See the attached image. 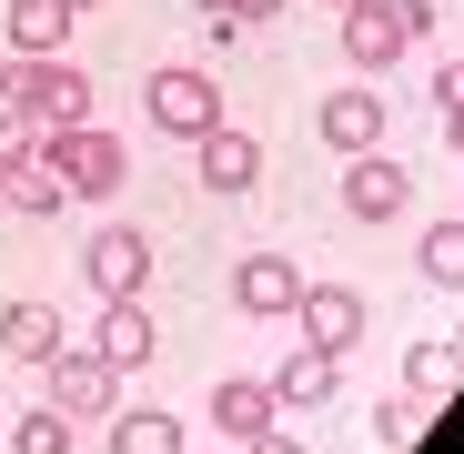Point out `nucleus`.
Returning a JSON list of instances; mask_svg holds the SVG:
<instances>
[{
  "label": "nucleus",
  "instance_id": "f257e3e1",
  "mask_svg": "<svg viewBox=\"0 0 464 454\" xmlns=\"http://www.w3.org/2000/svg\"><path fill=\"white\" fill-rule=\"evenodd\" d=\"M0 101H11V111H31L41 131L92 121V82H82L61 51H11V61H0Z\"/></svg>",
  "mask_w": 464,
  "mask_h": 454
},
{
  "label": "nucleus",
  "instance_id": "f03ea898",
  "mask_svg": "<svg viewBox=\"0 0 464 454\" xmlns=\"http://www.w3.org/2000/svg\"><path fill=\"white\" fill-rule=\"evenodd\" d=\"M41 162L61 172L71 202H111V192L131 182V151H121L102 121H61V131H41Z\"/></svg>",
  "mask_w": 464,
  "mask_h": 454
},
{
  "label": "nucleus",
  "instance_id": "7ed1b4c3",
  "mask_svg": "<svg viewBox=\"0 0 464 454\" xmlns=\"http://www.w3.org/2000/svg\"><path fill=\"white\" fill-rule=\"evenodd\" d=\"M141 111L162 121L172 141H202V131L222 121V82H212V71H192V61H162V71L141 82Z\"/></svg>",
  "mask_w": 464,
  "mask_h": 454
},
{
  "label": "nucleus",
  "instance_id": "20e7f679",
  "mask_svg": "<svg viewBox=\"0 0 464 454\" xmlns=\"http://www.w3.org/2000/svg\"><path fill=\"white\" fill-rule=\"evenodd\" d=\"M293 324H303V343L353 353V343H363V293H353V283H303V293H293Z\"/></svg>",
  "mask_w": 464,
  "mask_h": 454
},
{
  "label": "nucleus",
  "instance_id": "39448f33",
  "mask_svg": "<svg viewBox=\"0 0 464 454\" xmlns=\"http://www.w3.org/2000/svg\"><path fill=\"white\" fill-rule=\"evenodd\" d=\"M51 404H61L71 424H92V414L121 404V373H111L102 353H71V343H61V353H51Z\"/></svg>",
  "mask_w": 464,
  "mask_h": 454
},
{
  "label": "nucleus",
  "instance_id": "423d86ee",
  "mask_svg": "<svg viewBox=\"0 0 464 454\" xmlns=\"http://www.w3.org/2000/svg\"><path fill=\"white\" fill-rule=\"evenodd\" d=\"M343 51H353V71L404 61V51H414V31H404V0H353V11H343Z\"/></svg>",
  "mask_w": 464,
  "mask_h": 454
},
{
  "label": "nucleus",
  "instance_id": "0eeeda50",
  "mask_svg": "<svg viewBox=\"0 0 464 454\" xmlns=\"http://www.w3.org/2000/svg\"><path fill=\"white\" fill-rule=\"evenodd\" d=\"M82 283H92L102 303L141 293V283H151V233H92V253H82Z\"/></svg>",
  "mask_w": 464,
  "mask_h": 454
},
{
  "label": "nucleus",
  "instance_id": "6e6552de",
  "mask_svg": "<svg viewBox=\"0 0 464 454\" xmlns=\"http://www.w3.org/2000/svg\"><path fill=\"white\" fill-rule=\"evenodd\" d=\"M404 202H414V172L383 162V151H353V172H343V212H353V222H394Z\"/></svg>",
  "mask_w": 464,
  "mask_h": 454
},
{
  "label": "nucleus",
  "instance_id": "1a4fd4ad",
  "mask_svg": "<svg viewBox=\"0 0 464 454\" xmlns=\"http://www.w3.org/2000/svg\"><path fill=\"white\" fill-rule=\"evenodd\" d=\"M273 414H283L273 373H232V384H212V424H222L232 444H263V434H273Z\"/></svg>",
  "mask_w": 464,
  "mask_h": 454
},
{
  "label": "nucleus",
  "instance_id": "9d476101",
  "mask_svg": "<svg viewBox=\"0 0 464 454\" xmlns=\"http://www.w3.org/2000/svg\"><path fill=\"white\" fill-rule=\"evenodd\" d=\"M151 314H141V293H121V303H102V324H92V353L111 363V373H131V363H151Z\"/></svg>",
  "mask_w": 464,
  "mask_h": 454
},
{
  "label": "nucleus",
  "instance_id": "9b49d317",
  "mask_svg": "<svg viewBox=\"0 0 464 454\" xmlns=\"http://www.w3.org/2000/svg\"><path fill=\"white\" fill-rule=\"evenodd\" d=\"M192 151H202V162H192V172H202V192H243V182L263 172V141H253V131H232V121H212Z\"/></svg>",
  "mask_w": 464,
  "mask_h": 454
},
{
  "label": "nucleus",
  "instance_id": "f8f14e48",
  "mask_svg": "<svg viewBox=\"0 0 464 454\" xmlns=\"http://www.w3.org/2000/svg\"><path fill=\"white\" fill-rule=\"evenodd\" d=\"M324 141L343 151V162H353V151H373V141H383V92H363V82H343V92L324 101Z\"/></svg>",
  "mask_w": 464,
  "mask_h": 454
},
{
  "label": "nucleus",
  "instance_id": "ddd939ff",
  "mask_svg": "<svg viewBox=\"0 0 464 454\" xmlns=\"http://www.w3.org/2000/svg\"><path fill=\"white\" fill-rule=\"evenodd\" d=\"M293 293H303V273L283 253H243L232 263V303H243V314H293Z\"/></svg>",
  "mask_w": 464,
  "mask_h": 454
},
{
  "label": "nucleus",
  "instance_id": "4468645a",
  "mask_svg": "<svg viewBox=\"0 0 464 454\" xmlns=\"http://www.w3.org/2000/svg\"><path fill=\"white\" fill-rule=\"evenodd\" d=\"M0 353L11 363H51L61 353V314L51 303H11V314H0Z\"/></svg>",
  "mask_w": 464,
  "mask_h": 454
},
{
  "label": "nucleus",
  "instance_id": "2eb2a0df",
  "mask_svg": "<svg viewBox=\"0 0 464 454\" xmlns=\"http://www.w3.org/2000/svg\"><path fill=\"white\" fill-rule=\"evenodd\" d=\"M334 384H343V353H324V343H303V353L273 373V394H283V404H334Z\"/></svg>",
  "mask_w": 464,
  "mask_h": 454
},
{
  "label": "nucleus",
  "instance_id": "dca6fc26",
  "mask_svg": "<svg viewBox=\"0 0 464 454\" xmlns=\"http://www.w3.org/2000/svg\"><path fill=\"white\" fill-rule=\"evenodd\" d=\"M71 0H11V51H61L71 41Z\"/></svg>",
  "mask_w": 464,
  "mask_h": 454
},
{
  "label": "nucleus",
  "instance_id": "f3484780",
  "mask_svg": "<svg viewBox=\"0 0 464 454\" xmlns=\"http://www.w3.org/2000/svg\"><path fill=\"white\" fill-rule=\"evenodd\" d=\"M454 373H464V343H414L404 353V394L434 404V394H454Z\"/></svg>",
  "mask_w": 464,
  "mask_h": 454
},
{
  "label": "nucleus",
  "instance_id": "a211bd4d",
  "mask_svg": "<svg viewBox=\"0 0 464 454\" xmlns=\"http://www.w3.org/2000/svg\"><path fill=\"white\" fill-rule=\"evenodd\" d=\"M111 454H182V424L151 414V404H131V414H111Z\"/></svg>",
  "mask_w": 464,
  "mask_h": 454
},
{
  "label": "nucleus",
  "instance_id": "6ab92c4d",
  "mask_svg": "<svg viewBox=\"0 0 464 454\" xmlns=\"http://www.w3.org/2000/svg\"><path fill=\"white\" fill-rule=\"evenodd\" d=\"M0 202H11V212H61L71 192H61L51 162H11V172H0Z\"/></svg>",
  "mask_w": 464,
  "mask_h": 454
},
{
  "label": "nucleus",
  "instance_id": "aec40b11",
  "mask_svg": "<svg viewBox=\"0 0 464 454\" xmlns=\"http://www.w3.org/2000/svg\"><path fill=\"white\" fill-rule=\"evenodd\" d=\"M424 283H444V293H464V222H434V233H424Z\"/></svg>",
  "mask_w": 464,
  "mask_h": 454
},
{
  "label": "nucleus",
  "instance_id": "412c9836",
  "mask_svg": "<svg viewBox=\"0 0 464 454\" xmlns=\"http://www.w3.org/2000/svg\"><path fill=\"white\" fill-rule=\"evenodd\" d=\"M11 454H71V414H61V404H31V414L11 424Z\"/></svg>",
  "mask_w": 464,
  "mask_h": 454
},
{
  "label": "nucleus",
  "instance_id": "4be33fe9",
  "mask_svg": "<svg viewBox=\"0 0 464 454\" xmlns=\"http://www.w3.org/2000/svg\"><path fill=\"white\" fill-rule=\"evenodd\" d=\"M11 162H41V121L0 101V172H11Z\"/></svg>",
  "mask_w": 464,
  "mask_h": 454
},
{
  "label": "nucleus",
  "instance_id": "5701e85b",
  "mask_svg": "<svg viewBox=\"0 0 464 454\" xmlns=\"http://www.w3.org/2000/svg\"><path fill=\"white\" fill-rule=\"evenodd\" d=\"M414 434H424V404H414V394H404V404H383V414H373V444H394V454H404Z\"/></svg>",
  "mask_w": 464,
  "mask_h": 454
},
{
  "label": "nucleus",
  "instance_id": "b1692460",
  "mask_svg": "<svg viewBox=\"0 0 464 454\" xmlns=\"http://www.w3.org/2000/svg\"><path fill=\"white\" fill-rule=\"evenodd\" d=\"M424 92H434V111H464V61H444V71H434Z\"/></svg>",
  "mask_w": 464,
  "mask_h": 454
},
{
  "label": "nucleus",
  "instance_id": "393cba45",
  "mask_svg": "<svg viewBox=\"0 0 464 454\" xmlns=\"http://www.w3.org/2000/svg\"><path fill=\"white\" fill-rule=\"evenodd\" d=\"M273 11H283V0H232L222 21H273Z\"/></svg>",
  "mask_w": 464,
  "mask_h": 454
},
{
  "label": "nucleus",
  "instance_id": "a878e982",
  "mask_svg": "<svg viewBox=\"0 0 464 454\" xmlns=\"http://www.w3.org/2000/svg\"><path fill=\"white\" fill-rule=\"evenodd\" d=\"M243 454H303V444H283V434H263V444H243Z\"/></svg>",
  "mask_w": 464,
  "mask_h": 454
},
{
  "label": "nucleus",
  "instance_id": "bb28decb",
  "mask_svg": "<svg viewBox=\"0 0 464 454\" xmlns=\"http://www.w3.org/2000/svg\"><path fill=\"white\" fill-rule=\"evenodd\" d=\"M444 131H454V151H464V111H444Z\"/></svg>",
  "mask_w": 464,
  "mask_h": 454
},
{
  "label": "nucleus",
  "instance_id": "cd10ccee",
  "mask_svg": "<svg viewBox=\"0 0 464 454\" xmlns=\"http://www.w3.org/2000/svg\"><path fill=\"white\" fill-rule=\"evenodd\" d=\"M202 11H212V21H222V11H232V0H202Z\"/></svg>",
  "mask_w": 464,
  "mask_h": 454
},
{
  "label": "nucleus",
  "instance_id": "c85d7f7f",
  "mask_svg": "<svg viewBox=\"0 0 464 454\" xmlns=\"http://www.w3.org/2000/svg\"><path fill=\"white\" fill-rule=\"evenodd\" d=\"M324 11H353V0H324Z\"/></svg>",
  "mask_w": 464,
  "mask_h": 454
},
{
  "label": "nucleus",
  "instance_id": "c756f323",
  "mask_svg": "<svg viewBox=\"0 0 464 454\" xmlns=\"http://www.w3.org/2000/svg\"><path fill=\"white\" fill-rule=\"evenodd\" d=\"M71 11H92V0H71Z\"/></svg>",
  "mask_w": 464,
  "mask_h": 454
}]
</instances>
